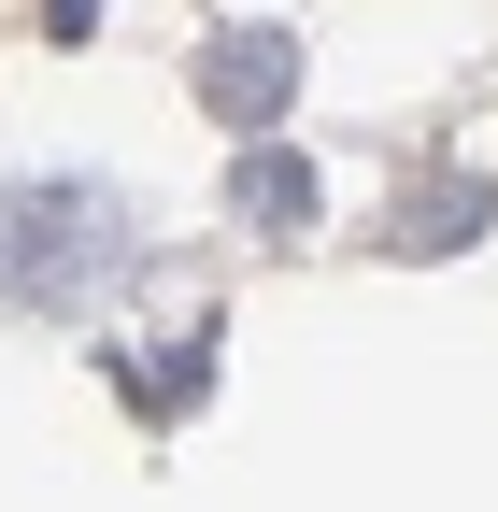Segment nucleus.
Segmentation results:
<instances>
[{"instance_id": "20e7f679", "label": "nucleus", "mask_w": 498, "mask_h": 512, "mask_svg": "<svg viewBox=\"0 0 498 512\" xmlns=\"http://www.w3.org/2000/svg\"><path fill=\"white\" fill-rule=\"evenodd\" d=\"M157 342H171V356H114V399H129L143 427H185V413L214 399V342H228V328L185 313V328H157Z\"/></svg>"}, {"instance_id": "7ed1b4c3", "label": "nucleus", "mask_w": 498, "mask_h": 512, "mask_svg": "<svg viewBox=\"0 0 498 512\" xmlns=\"http://www.w3.org/2000/svg\"><path fill=\"white\" fill-rule=\"evenodd\" d=\"M314 214H328V185H314L299 143H242L228 157V228L242 242H314Z\"/></svg>"}, {"instance_id": "f257e3e1", "label": "nucleus", "mask_w": 498, "mask_h": 512, "mask_svg": "<svg viewBox=\"0 0 498 512\" xmlns=\"http://www.w3.org/2000/svg\"><path fill=\"white\" fill-rule=\"evenodd\" d=\"M143 256H157V228L129 185H100V171H15L0 185V313H29V328L100 313Z\"/></svg>"}, {"instance_id": "f03ea898", "label": "nucleus", "mask_w": 498, "mask_h": 512, "mask_svg": "<svg viewBox=\"0 0 498 512\" xmlns=\"http://www.w3.org/2000/svg\"><path fill=\"white\" fill-rule=\"evenodd\" d=\"M185 86H200V114H214V128L271 143V128H285V100H299V29H271V15H257V29H214Z\"/></svg>"}, {"instance_id": "423d86ee", "label": "nucleus", "mask_w": 498, "mask_h": 512, "mask_svg": "<svg viewBox=\"0 0 498 512\" xmlns=\"http://www.w3.org/2000/svg\"><path fill=\"white\" fill-rule=\"evenodd\" d=\"M100 29V0H43V43H86Z\"/></svg>"}, {"instance_id": "39448f33", "label": "nucleus", "mask_w": 498, "mask_h": 512, "mask_svg": "<svg viewBox=\"0 0 498 512\" xmlns=\"http://www.w3.org/2000/svg\"><path fill=\"white\" fill-rule=\"evenodd\" d=\"M484 214H498L484 171H427L413 200H385V256H456V242H484Z\"/></svg>"}]
</instances>
